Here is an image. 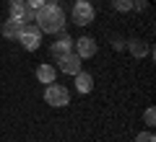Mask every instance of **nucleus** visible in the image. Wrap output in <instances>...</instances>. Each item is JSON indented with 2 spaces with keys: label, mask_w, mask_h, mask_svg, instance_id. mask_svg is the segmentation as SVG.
Wrapping results in <instances>:
<instances>
[{
  "label": "nucleus",
  "mask_w": 156,
  "mask_h": 142,
  "mask_svg": "<svg viewBox=\"0 0 156 142\" xmlns=\"http://www.w3.org/2000/svg\"><path fill=\"white\" fill-rule=\"evenodd\" d=\"M37 28L44 34H57L65 28V13L57 3H44L37 11Z\"/></svg>",
  "instance_id": "f257e3e1"
},
{
  "label": "nucleus",
  "mask_w": 156,
  "mask_h": 142,
  "mask_svg": "<svg viewBox=\"0 0 156 142\" xmlns=\"http://www.w3.org/2000/svg\"><path fill=\"white\" fill-rule=\"evenodd\" d=\"M18 41L23 44V49L37 52V49H39V44H42V31H39L34 23H23L21 34H18Z\"/></svg>",
  "instance_id": "f03ea898"
},
{
  "label": "nucleus",
  "mask_w": 156,
  "mask_h": 142,
  "mask_svg": "<svg viewBox=\"0 0 156 142\" xmlns=\"http://www.w3.org/2000/svg\"><path fill=\"white\" fill-rule=\"evenodd\" d=\"M44 101L50 106H68L70 104V93H68V88L65 85H57V83H50L47 85V91H44Z\"/></svg>",
  "instance_id": "7ed1b4c3"
},
{
  "label": "nucleus",
  "mask_w": 156,
  "mask_h": 142,
  "mask_svg": "<svg viewBox=\"0 0 156 142\" xmlns=\"http://www.w3.org/2000/svg\"><path fill=\"white\" fill-rule=\"evenodd\" d=\"M73 21L78 26H89L94 21V5H91L89 0H76V5H73Z\"/></svg>",
  "instance_id": "20e7f679"
},
{
  "label": "nucleus",
  "mask_w": 156,
  "mask_h": 142,
  "mask_svg": "<svg viewBox=\"0 0 156 142\" xmlns=\"http://www.w3.org/2000/svg\"><path fill=\"white\" fill-rule=\"evenodd\" d=\"M73 52H76L81 60H91L96 54V41L91 36H81V39H73Z\"/></svg>",
  "instance_id": "39448f33"
},
{
  "label": "nucleus",
  "mask_w": 156,
  "mask_h": 142,
  "mask_svg": "<svg viewBox=\"0 0 156 142\" xmlns=\"http://www.w3.org/2000/svg\"><path fill=\"white\" fill-rule=\"evenodd\" d=\"M57 65H60V70L65 72V75H76V72L81 70V57H78L76 52H68V54L57 57Z\"/></svg>",
  "instance_id": "423d86ee"
},
{
  "label": "nucleus",
  "mask_w": 156,
  "mask_h": 142,
  "mask_svg": "<svg viewBox=\"0 0 156 142\" xmlns=\"http://www.w3.org/2000/svg\"><path fill=\"white\" fill-rule=\"evenodd\" d=\"M76 91L78 93H91V91H94V75L78 70L76 72Z\"/></svg>",
  "instance_id": "0eeeda50"
},
{
  "label": "nucleus",
  "mask_w": 156,
  "mask_h": 142,
  "mask_svg": "<svg viewBox=\"0 0 156 142\" xmlns=\"http://www.w3.org/2000/svg\"><path fill=\"white\" fill-rule=\"evenodd\" d=\"M68 52H73V39L68 36V34H62L57 41H52V54L62 57V54H68Z\"/></svg>",
  "instance_id": "6e6552de"
},
{
  "label": "nucleus",
  "mask_w": 156,
  "mask_h": 142,
  "mask_svg": "<svg viewBox=\"0 0 156 142\" xmlns=\"http://www.w3.org/2000/svg\"><path fill=\"white\" fill-rule=\"evenodd\" d=\"M21 28H23V21H18V18H8L5 23H3V36L5 39H18V34H21Z\"/></svg>",
  "instance_id": "1a4fd4ad"
},
{
  "label": "nucleus",
  "mask_w": 156,
  "mask_h": 142,
  "mask_svg": "<svg viewBox=\"0 0 156 142\" xmlns=\"http://www.w3.org/2000/svg\"><path fill=\"white\" fill-rule=\"evenodd\" d=\"M55 78H57V72H55L52 65H39L37 67V80L39 83H47L50 85V83H55Z\"/></svg>",
  "instance_id": "9d476101"
},
{
  "label": "nucleus",
  "mask_w": 156,
  "mask_h": 142,
  "mask_svg": "<svg viewBox=\"0 0 156 142\" xmlns=\"http://www.w3.org/2000/svg\"><path fill=\"white\" fill-rule=\"evenodd\" d=\"M8 11H11V18L23 21V13H26V0H8Z\"/></svg>",
  "instance_id": "9b49d317"
},
{
  "label": "nucleus",
  "mask_w": 156,
  "mask_h": 142,
  "mask_svg": "<svg viewBox=\"0 0 156 142\" xmlns=\"http://www.w3.org/2000/svg\"><path fill=\"white\" fill-rule=\"evenodd\" d=\"M128 47H130V52H133V57H146V54L151 52V49H148V44L140 41V39H130Z\"/></svg>",
  "instance_id": "f8f14e48"
},
{
  "label": "nucleus",
  "mask_w": 156,
  "mask_h": 142,
  "mask_svg": "<svg viewBox=\"0 0 156 142\" xmlns=\"http://www.w3.org/2000/svg\"><path fill=\"white\" fill-rule=\"evenodd\" d=\"M112 5H115V11L128 13V11H133V0H112Z\"/></svg>",
  "instance_id": "ddd939ff"
},
{
  "label": "nucleus",
  "mask_w": 156,
  "mask_h": 142,
  "mask_svg": "<svg viewBox=\"0 0 156 142\" xmlns=\"http://www.w3.org/2000/svg\"><path fill=\"white\" fill-rule=\"evenodd\" d=\"M135 142H156V137H154V132H140L135 137Z\"/></svg>",
  "instance_id": "4468645a"
},
{
  "label": "nucleus",
  "mask_w": 156,
  "mask_h": 142,
  "mask_svg": "<svg viewBox=\"0 0 156 142\" xmlns=\"http://www.w3.org/2000/svg\"><path fill=\"white\" fill-rule=\"evenodd\" d=\"M143 119H146V124H148V127H154V121H156V111H154V109H146Z\"/></svg>",
  "instance_id": "2eb2a0df"
},
{
  "label": "nucleus",
  "mask_w": 156,
  "mask_h": 142,
  "mask_svg": "<svg viewBox=\"0 0 156 142\" xmlns=\"http://www.w3.org/2000/svg\"><path fill=\"white\" fill-rule=\"evenodd\" d=\"M44 3H47V0H26V8H31V11H39Z\"/></svg>",
  "instance_id": "dca6fc26"
},
{
  "label": "nucleus",
  "mask_w": 156,
  "mask_h": 142,
  "mask_svg": "<svg viewBox=\"0 0 156 142\" xmlns=\"http://www.w3.org/2000/svg\"><path fill=\"white\" fill-rule=\"evenodd\" d=\"M112 47H115V49H122L125 41H122V39H115V41H112Z\"/></svg>",
  "instance_id": "f3484780"
},
{
  "label": "nucleus",
  "mask_w": 156,
  "mask_h": 142,
  "mask_svg": "<svg viewBox=\"0 0 156 142\" xmlns=\"http://www.w3.org/2000/svg\"><path fill=\"white\" fill-rule=\"evenodd\" d=\"M47 3H60V0H47Z\"/></svg>",
  "instance_id": "a211bd4d"
}]
</instances>
